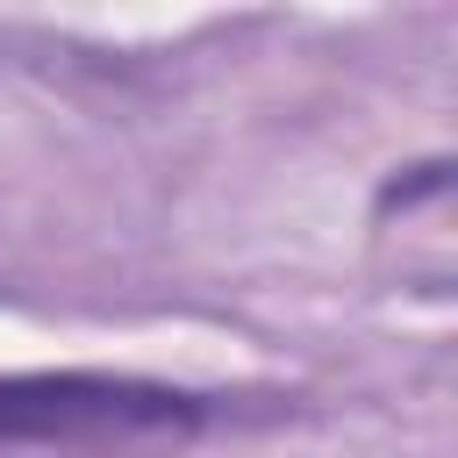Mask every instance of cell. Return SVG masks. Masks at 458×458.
I'll return each mask as SVG.
<instances>
[{"instance_id":"6da1fadb","label":"cell","mask_w":458,"mask_h":458,"mask_svg":"<svg viewBox=\"0 0 458 458\" xmlns=\"http://www.w3.org/2000/svg\"><path fill=\"white\" fill-rule=\"evenodd\" d=\"M200 401L129 372H0V437L57 444V437H136V429H193Z\"/></svg>"}]
</instances>
